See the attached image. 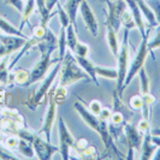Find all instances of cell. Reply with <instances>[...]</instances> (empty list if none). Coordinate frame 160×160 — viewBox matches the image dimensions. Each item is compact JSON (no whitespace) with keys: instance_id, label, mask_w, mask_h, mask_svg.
<instances>
[{"instance_id":"obj_18","label":"cell","mask_w":160,"mask_h":160,"mask_svg":"<svg viewBox=\"0 0 160 160\" xmlns=\"http://www.w3.org/2000/svg\"><path fill=\"white\" fill-rule=\"evenodd\" d=\"M82 0H66L65 2V11L68 13V16L70 18V22L71 24H73L75 29L77 30V25H76V15H77V11L80 8V4Z\"/></svg>"},{"instance_id":"obj_7","label":"cell","mask_w":160,"mask_h":160,"mask_svg":"<svg viewBox=\"0 0 160 160\" xmlns=\"http://www.w3.org/2000/svg\"><path fill=\"white\" fill-rule=\"evenodd\" d=\"M54 90H56V86H53L52 88L49 89L47 94V100H48V106L46 114L43 117V122L42 125L39 131V134H43L46 141L51 142V134H52V129L54 125V122L57 118V102L54 100Z\"/></svg>"},{"instance_id":"obj_2","label":"cell","mask_w":160,"mask_h":160,"mask_svg":"<svg viewBox=\"0 0 160 160\" xmlns=\"http://www.w3.org/2000/svg\"><path fill=\"white\" fill-rule=\"evenodd\" d=\"M80 80L90 81V77L84 71H82V68L78 65L73 53L70 49H66L62 59L60 71H59V80H58L59 86L68 87Z\"/></svg>"},{"instance_id":"obj_25","label":"cell","mask_w":160,"mask_h":160,"mask_svg":"<svg viewBox=\"0 0 160 160\" xmlns=\"http://www.w3.org/2000/svg\"><path fill=\"white\" fill-rule=\"evenodd\" d=\"M66 28L60 27V32L58 36V51H59V59L62 60L66 52Z\"/></svg>"},{"instance_id":"obj_21","label":"cell","mask_w":160,"mask_h":160,"mask_svg":"<svg viewBox=\"0 0 160 160\" xmlns=\"http://www.w3.org/2000/svg\"><path fill=\"white\" fill-rule=\"evenodd\" d=\"M76 32H77V30L75 29L73 24L70 23L66 27V45H68V47H69V49L71 51L72 53H73L75 47H76V45H77V42H78Z\"/></svg>"},{"instance_id":"obj_14","label":"cell","mask_w":160,"mask_h":160,"mask_svg":"<svg viewBox=\"0 0 160 160\" xmlns=\"http://www.w3.org/2000/svg\"><path fill=\"white\" fill-rule=\"evenodd\" d=\"M127 2V6L130 8V12H131V16L134 18L135 23H136V28L141 32V36L146 34V28H144L143 23V18H142V13H141V10L138 8V4H137L136 0H125Z\"/></svg>"},{"instance_id":"obj_47","label":"cell","mask_w":160,"mask_h":160,"mask_svg":"<svg viewBox=\"0 0 160 160\" xmlns=\"http://www.w3.org/2000/svg\"><path fill=\"white\" fill-rule=\"evenodd\" d=\"M4 140V131L2 130H0V142Z\"/></svg>"},{"instance_id":"obj_40","label":"cell","mask_w":160,"mask_h":160,"mask_svg":"<svg viewBox=\"0 0 160 160\" xmlns=\"http://www.w3.org/2000/svg\"><path fill=\"white\" fill-rule=\"evenodd\" d=\"M111 116H112V110H110V108H107V107H102V110H101V112H100V114L98 116L100 119L102 120H110V118H111Z\"/></svg>"},{"instance_id":"obj_45","label":"cell","mask_w":160,"mask_h":160,"mask_svg":"<svg viewBox=\"0 0 160 160\" xmlns=\"http://www.w3.org/2000/svg\"><path fill=\"white\" fill-rule=\"evenodd\" d=\"M152 141L157 144V146L160 147V136H154V135H152Z\"/></svg>"},{"instance_id":"obj_1","label":"cell","mask_w":160,"mask_h":160,"mask_svg":"<svg viewBox=\"0 0 160 160\" xmlns=\"http://www.w3.org/2000/svg\"><path fill=\"white\" fill-rule=\"evenodd\" d=\"M75 110L80 114V117L83 119V122L88 125L90 129H93L95 132L99 134V136L101 137V141L105 144V153H111V154H116L118 158L122 157L118 148L116 147V144L113 143V138L110 134V129H108V122L107 120L100 119L98 116L93 114L89 111L88 108L84 107V105L81 102H75L73 105Z\"/></svg>"},{"instance_id":"obj_10","label":"cell","mask_w":160,"mask_h":160,"mask_svg":"<svg viewBox=\"0 0 160 160\" xmlns=\"http://www.w3.org/2000/svg\"><path fill=\"white\" fill-rule=\"evenodd\" d=\"M58 132H59V152L62 154V159H70V151L75 144V137L71 135L69 129L62 117L58 118Z\"/></svg>"},{"instance_id":"obj_36","label":"cell","mask_w":160,"mask_h":160,"mask_svg":"<svg viewBox=\"0 0 160 160\" xmlns=\"http://www.w3.org/2000/svg\"><path fill=\"white\" fill-rule=\"evenodd\" d=\"M137 129H138V131L143 135L146 132H148V131H151V122L149 119H142L138 122V124H137Z\"/></svg>"},{"instance_id":"obj_12","label":"cell","mask_w":160,"mask_h":160,"mask_svg":"<svg viewBox=\"0 0 160 160\" xmlns=\"http://www.w3.org/2000/svg\"><path fill=\"white\" fill-rule=\"evenodd\" d=\"M28 38H21V36H13V35H5V34H0V42L5 46L8 51V56L12 54L13 52L19 51L23 47Z\"/></svg>"},{"instance_id":"obj_15","label":"cell","mask_w":160,"mask_h":160,"mask_svg":"<svg viewBox=\"0 0 160 160\" xmlns=\"http://www.w3.org/2000/svg\"><path fill=\"white\" fill-rule=\"evenodd\" d=\"M77 63L80 65L81 68L84 70V72L88 75L90 77V81H93L95 83L96 86H99V82H98V76H96V72H95V65L93 64L92 60H89L87 57H78V56H75Z\"/></svg>"},{"instance_id":"obj_26","label":"cell","mask_w":160,"mask_h":160,"mask_svg":"<svg viewBox=\"0 0 160 160\" xmlns=\"http://www.w3.org/2000/svg\"><path fill=\"white\" fill-rule=\"evenodd\" d=\"M29 78H30V71L24 69H18L13 73V81L21 86H28Z\"/></svg>"},{"instance_id":"obj_20","label":"cell","mask_w":160,"mask_h":160,"mask_svg":"<svg viewBox=\"0 0 160 160\" xmlns=\"http://www.w3.org/2000/svg\"><path fill=\"white\" fill-rule=\"evenodd\" d=\"M35 8H36V2H35V0H27V1H25L23 11H22L21 25H19V29H21V30H23L25 23H28V21H29L30 16L32 15V12H34Z\"/></svg>"},{"instance_id":"obj_43","label":"cell","mask_w":160,"mask_h":160,"mask_svg":"<svg viewBox=\"0 0 160 160\" xmlns=\"http://www.w3.org/2000/svg\"><path fill=\"white\" fill-rule=\"evenodd\" d=\"M5 56H8V51H6V48H5V46L0 42V59L4 58Z\"/></svg>"},{"instance_id":"obj_37","label":"cell","mask_w":160,"mask_h":160,"mask_svg":"<svg viewBox=\"0 0 160 160\" xmlns=\"http://www.w3.org/2000/svg\"><path fill=\"white\" fill-rule=\"evenodd\" d=\"M88 110L93 113V114L99 116V114H100V112H101V110H102V105H101V102H100L99 100H93V101L89 104Z\"/></svg>"},{"instance_id":"obj_22","label":"cell","mask_w":160,"mask_h":160,"mask_svg":"<svg viewBox=\"0 0 160 160\" xmlns=\"http://www.w3.org/2000/svg\"><path fill=\"white\" fill-rule=\"evenodd\" d=\"M95 72L96 76H101L104 78H108V80L118 78V71L117 69H113V68H105V66L95 65Z\"/></svg>"},{"instance_id":"obj_39","label":"cell","mask_w":160,"mask_h":160,"mask_svg":"<svg viewBox=\"0 0 160 160\" xmlns=\"http://www.w3.org/2000/svg\"><path fill=\"white\" fill-rule=\"evenodd\" d=\"M6 4L8 5H11V6H13V8L18 10L21 13H22V11H23V8H24V2L23 0H4Z\"/></svg>"},{"instance_id":"obj_9","label":"cell","mask_w":160,"mask_h":160,"mask_svg":"<svg viewBox=\"0 0 160 160\" xmlns=\"http://www.w3.org/2000/svg\"><path fill=\"white\" fill-rule=\"evenodd\" d=\"M107 6V18H106V25L112 27L116 32H118L120 29V17L122 13L127 10V2L125 0H104Z\"/></svg>"},{"instance_id":"obj_35","label":"cell","mask_w":160,"mask_h":160,"mask_svg":"<svg viewBox=\"0 0 160 160\" xmlns=\"http://www.w3.org/2000/svg\"><path fill=\"white\" fill-rule=\"evenodd\" d=\"M110 122L114 124V125H122L124 122H125V117L122 112L118 111H112V116L110 118Z\"/></svg>"},{"instance_id":"obj_28","label":"cell","mask_w":160,"mask_h":160,"mask_svg":"<svg viewBox=\"0 0 160 160\" xmlns=\"http://www.w3.org/2000/svg\"><path fill=\"white\" fill-rule=\"evenodd\" d=\"M154 29H155L154 38H153L152 40L148 39V45H147V46H148V49H149V52H151V54H152L153 59H154L153 51L157 49V48H160V25H157Z\"/></svg>"},{"instance_id":"obj_19","label":"cell","mask_w":160,"mask_h":160,"mask_svg":"<svg viewBox=\"0 0 160 160\" xmlns=\"http://www.w3.org/2000/svg\"><path fill=\"white\" fill-rule=\"evenodd\" d=\"M0 30L5 35H13V36H21V38H27L21 29H17L13 27L8 21H6L4 17L0 16Z\"/></svg>"},{"instance_id":"obj_34","label":"cell","mask_w":160,"mask_h":160,"mask_svg":"<svg viewBox=\"0 0 160 160\" xmlns=\"http://www.w3.org/2000/svg\"><path fill=\"white\" fill-rule=\"evenodd\" d=\"M47 28L48 27H43L42 24H38V25H35L34 28H32V36H35L36 39H40L42 40L43 38H45V35H46V32H47Z\"/></svg>"},{"instance_id":"obj_4","label":"cell","mask_w":160,"mask_h":160,"mask_svg":"<svg viewBox=\"0 0 160 160\" xmlns=\"http://www.w3.org/2000/svg\"><path fill=\"white\" fill-rule=\"evenodd\" d=\"M153 29L148 27V29L146 30V34L142 35V40H141V43L138 46V49H137L136 54L134 57L131 64H129V69H128V73H127V77H125V81H124V84H123V89H125L129 84L131 83V81L134 80V77L136 76L138 71L143 68L144 62L147 59V57L149 54V49H148V39L151 36V32Z\"/></svg>"},{"instance_id":"obj_44","label":"cell","mask_w":160,"mask_h":160,"mask_svg":"<svg viewBox=\"0 0 160 160\" xmlns=\"http://www.w3.org/2000/svg\"><path fill=\"white\" fill-rule=\"evenodd\" d=\"M152 159H154V160H160V147H159V146H158V148L155 149V152L153 153Z\"/></svg>"},{"instance_id":"obj_17","label":"cell","mask_w":160,"mask_h":160,"mask_svg":"<svg viewBox=\"0 0 160 160\" xmlns=\"http://www.w3.org/2000/svg\"><path fill=\"white\" fill-rule=\"evenodd\" d=\"M137 4H138V8L141 10V13L144 16V18L147 19V22H148V27L149 28H152L154 29L157 25H159L158 24V21H157V18H155V15H154V11H153V8L144 1V0H136Z\"/></svg>"},{"instance_id":"obj_27","label":"cell","mask_w":160,"mask_h":160,"mask_svg":"<svg viewBox=\"0 0 160 160\" xmlns=\"http://www.w3.org/2000/svg\"><path fill=\"white\" fill-rule=\"evenodd\" d=\"M120 23H122V25H123L124 28H127V29H129V30L136 28V23H135L134 18H132V16H131V12L128 11V10H125V11L122 13Z\"/></svg>"},{"instance_id":"obj_30","label":"cell","mask_w":160,"mask_h":160,"mask_svg":"<svg viewBox=\"0 0 160 160\" xmlns=\"http://www.w3.org/2000/svg\"><path fill=\"white\" fill-rule=\"evenodd\" d=\"M57 8H58V16H59V21H60V25L63 28H66L69 24L71 23L70 22V18L68 16L65 8L60 5V4H57Z\"/></svg>"},{"instance_id":"obj_31","label":"cell","mask_w":160,"mask_h":160,"mask_svg":"<svg viewBox=\"0 0 160 160\" xmlns=\"http://www.w3.org/2000/svg\"><path fill=\"white\" fill-rule=\"evenodd\" d=\"M80 157H83V158H90V159H98V157H99V154L96 152V148L94 146H90L88 144L82 152H81Z\"/></svg>"},{"instance_id":"obj_32","label":"cell","mask_w":160,"mask_h":160,"mask_svg":"<svg viewBox=\"0 0 160 160\" xmlns=\"http://www.w3.org/2000/svg\"><path fill=\"white\" fill-rule=\"evenodd\" d=\"M89 53V47L87 43L84 42H77L76 47H75V51H73V54L78 57H88Z\"/></svg>"},{"instance_id":"obj_16","label":"cell","mask_w":160,"mask_h":160,"mask_svg":"<svg viewBox=\"0 0 160 160\" xmlns=\"http://www.w3.org/2000/svg\"><path fill=\"white\" fill-rule=\"evenodd\" d=\"M106 40H107V45H108L110 51L112 52L113 56L117 58L118 53H119L120 43L119 40H118L117 32L113 29L112 27H110V25H106Z\"/></svg>"},{"instance_id":"obj_11","label":"cell","mask_w":160,"mask_h":160,"mask_svg":"<svg viewBox=\"0 0 160 160\" xmlns=\"http://www.w3.org/2000/svg\"><path fill=\"white\" fill-rule=\"evenodd\" d=\"M81 12L82 19L86 24L87 29L89 30V32L95 38L98 36V30H99V24L96 21V17L94 15V11L92 10V8L89 6V4L87 2V0H82L78 8Z\"/></svg>"},{"instance_id":"obj_8","label":"cell","mask_w":160,"mask_h":160,"mask_svg":"<svg viewBox=\"0 0 160 160\" xmlns=\"http://www.w3.org/2000/svg\"><path fill=\"white\" fill-rule=\"evenodd\" d=\"M122 125H123V134L125 136V141L128 144L127 159H134V151L141 152L143 135L138 131L137 127H134L129 120H125Z\"/></svg>"},{"instance_id":"obj_41","label":"cell","mask_w":160,"mask_h":160,"mask_svg":"<svg viewBox=\"0 0 160 160\" xmlns=\"http://www.w3.org/2000/svg\"><path fill=\"white\" fill-rule=\"evenodd\" d=\"M58 4V0H45V5H46V10H47L49 13H52L54 6H57Z\"/></svg>"},{"instance_id":"obj_46","label":"cell","mask_w":160,"mask_h":160,"mask_svg":"<svg viewBox=\"0 0 160 160\" xmlns=\"http://www.w3.org/2000/svg\"><path fill=\"white\" fill-rule=\"evenodd\" d=\"M151 134L154 136H160V129H153L151 130Z\"/></svg>"},{"instance_id":"obj_38","label":"cell","mask_w":160,"mask_h":160,"mask_svg":"<svg viewBox=\"0 0 160 160\" xmlns=\"http://www.w3.org/2000/svg\"><path fill=\"white\" fill-rule=\"evenodd\" d=\"M18 141H19V137L18 136H10L5 140V146L8 148H10V149H13V148H17Z\"/></svg>"},{"instance_id":"obj_3","label":"cell","mask_w":160,"mask_h":160,"mask_svg":"<svg viewBox=\"0 0 160 160\" xmlns=\"http://www.w3.org/2000/svg\"><path fill=\"white\" fill-rule=\"evenodd\" d=\"M16 136L30 142L32 144V148L35 151L36 157L41 160H49L54 153L59 152V147L51 144V142L41 138L38 134L28 130L27 128L18 129V131L16 132Z\"/></svg>"},{"instance_id":"obj_23","label":"cell","mask_w":160,"mask_h":160,"mask_svg":"<svg viewBox=\"0 0 160 160\" xmlns=\"http://www.w3.org/2000/svg\"><path fill=\"white\" fill-rule=\"evenodd\" d=\"M138 77H140V87H141V95L151 93V80L147 75V72L144 70V68H142L138 71Z\"/></svg>"},{"instance_id":"obj_13","label":"cell","mask_w":160,"mask_h":160,"mask_svg":"<svg viewBox=\"0 0 160 160\" xmlns=\"http://www.w3.org/2000/svg\"><path fill=\"white\" fill-rule=\"evenodd\" d=\"M157 148H158V146L152 141V134H151V131L143 134V141H142V146H141L140 159L142 160L152 159L153 153L155 152Z\"/></svg>"},{"instance_id":"obj_5","label":"cell","mask_w":160,"mask_h":160,"mask_svg":"<svg viewBox=\"0 0 160 160\" xmlns=\"http://www.w3.org/2000/svg\"><path fill=\"white\" fill-rule=\"evenodd\" d=\"M129 29L124 28V32H123V40L120 43L119 47V53L117 56L118 59V78H117V84H116V89L114 92L118 94V96L123 98V84H124V81L127 77V73H128L129 69Z\"/></svg>"},{"instance_id":"obj_29","label":"cell","mask_w":160,"mask_h":160,"mask_svg":"<svg viewBox=\"0 0 160 160\" xmlns=\"http://www.w3.org/2000/svg\"><path fill=\"white\" fill-rule=\"evenodd\" d=\"M66 96H68L66 87L59 86V82H58V87H56V90H54V100H56L57 105L64 104L65 100H66Z\"/></svg>"},{"instance_id":"obj_42","label":"cell","mask_w":160,"mask_h":160,"mask_svg":"<svg viewBox=\"0 0 160 160\" xmlns=\"http://www.w3.org/2000/svg\"><path fill=\"white\" fill-rule=\"evenodd\" d=\"M154 15H155V18H157V21H158V24L160 25V0H155L154 1Z\"/></svg>"},{"instance_id":"obj_6","label":"cell","mask_w":160,"mask_h":160,"mask_svg":"<svg viewBox=\"0 0 160 160\" xmlns=\"http://www.w3.org/2000/svg\"><path fill=\"white\" fill-rule=\"evenodd\" d=\"M60 65H62V60H58L56 64L53 65L52 71L49 72L47 75V77L43 80L42 84L40 86V88L38 89V92L34 94V96H32V100H30V102L28 104V106H29L32 110H35L39 105H41L43 102V100L47 99V94H48V92H49V89L53 87L54 81H56L57 77L59 76Z\"/></svg>"},{"instance_id":"obj_24","label":"cell","mask_w":160,"mask_h":160,"mask_svg":"<svg viewBox=\"0 0 160 160\" xmlns=\"http://www.w3.org/2000/svg\"><path fill=\"white\" fill-rule=\"evenodd\" d=\"M17 148H18V151L22 153L24 157H27V158H32V157L35 155V151H34V148H32V144L30 143V142L23 140V138H19Z\"/></svg>"},{"instance_id":"obj_33","label":"cell","mask_w":160,"mask_h":160,"mask_svg":"<svg viewBox=\"0 0 160 160\" xmlns=\"http://www.w3.org/2000/svg\"><path fill=\"white\" fill-rule=\"evenodd\" d=\"M129 105H130V107L132 110H141L142 108V105H143L142 95L141 94H137V95H134L132 98H130Z\"/></svg>"}]
</instances>
